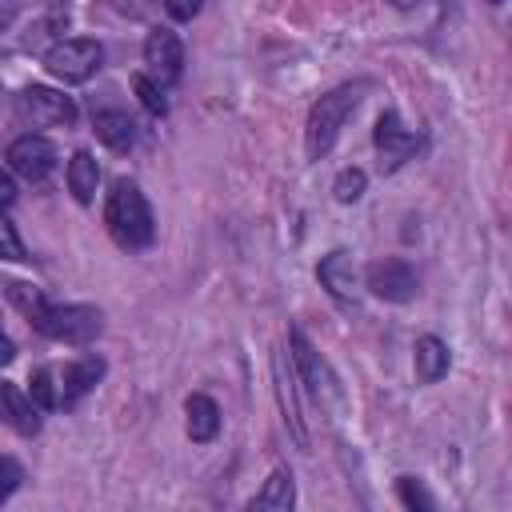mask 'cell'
I'll return each instance as SVG.
<instances>
[{"label":"cell","instance_id":"6da1fadb","mask_svg":"<svg viewBox=\"0 0 512 512\" xmlns=\"http://www.w3.org/2000/svg\"><path fill=\"white\" fill-rule=\"evenodd\" d=\"M104 224H108V236L120 248H148L152 236H156L152 204L144 200V192L132 180H116L112 184V192L104 200Z\"/></svg>","mask_w":512,"mask_h":512},{"label":"cell","instance_id":"7a4b0ae2","mask_svg":"<svg viewBox=\"0 0 512 512\" xmlns=\"http://www.w3.org/2000/svg\"><path fill=\"white\" fill-rule=\"evenodd\" d=\"M356 104H360V84H340V88H332L328 96H320L312 104L308 124H304V152H308V160H320V156L332 152V144H336L344 120L356 112Z\"/></svg>","mask_w":512,"mask_h":512},{"label":"cell","instance_id":"3957f363","mask_svg":"<svg viewBox=\"0 0 512 512\" xmlns=\"http://www.w3.org/2000/svg\"><path fill=\"white\" fill-rule=\"evenodd\" d=\"M100 308H88V304H48L44 316L32 324L36 332L52 336V340H64V344H88L100 336Z\"/></svg>","mask_w":512,"mask_h":512},{"label":"cell","instance_id":"277c9868","mask_svg":"<svg viewBox=\"0 0 512 512\" xmlns=\"http://www.w3.org/2000/svg\"><path fill=\"white\" fill-rule=\"evenodd\" d=\"M100 60H104V48H100L96 40L72 36V40H60V44L48 48L44 68H48L56 80H64V84H84L88 76H96Z\"/></svg>","mask_w":512,"mask_h":512},{"label":"cell","instance_id":"5b68a950","mask_svg":"<svg viewBox=\"0 0 512 512\" xmlns=\"http://www.w3.org/2000/svg\"><path fill=\"white\" fill-rule=\"evenodd\" d=\"M52 168H56V148H52L48 136L28 132V136H16L8 144V172L12 176H20L28 184H40V180L52 176Z\"/></svg>","mask_w":512,"mask_h":512},{"label":"cell","instance_id":"8992f818","mask_svg":"<svg viewBox=\"0 0 512 512\" xmlns=\"http://www.w3.org/2000/svg\"><path fill=\"white\" fill-rule=\"evenodd\" d=\"M20 112L32 120V124H40V128H52V124H76V104H72V96H64V92H56V88H40V84H32V88H24L20 92Z\"/></svg>","mask_w":512,"mask_h":512},{"label":"cell","instance_id":"52a82bcc","mask_svg":"<svg viewBox=\"0 0 512 512\" xmlns=\"http://www.w3.org/2000/svg\"><path fill=\"white\" fill-rule=\"evenodd\" d=\"M368 288H372V296H380L388 304H404L416 296V272L408 260L388 256V260L368 264Z\"/></svg>","mask_w":512,"mask_h":512},{"label":"cell","instance_id":"ba28073f","mask_svg":"<svg viewBox=\"0 0 512 512\" xmlns=\"http://www.w3.org/2000/svg\"><path fill=\"white\" fill-rule=\"evenodd\" d=\"M288 348H292V368H296V376L308 384V392H312L316 400H328V396L336 392V380H332L328 364L320 360V352L308 344V336H304L300 328L288 332Z\"/></svg>","mask_w":512,"mask_h":512},{"label":"cell","instance_id":"9c48e42d","mask_svg":"<svg viewBox=\"0 0 512 512\" xmlns=\"http://www.w3.org/2000/svg\"><path fill=\"white\" fill-rule=\"evenodd\" d=\"M144 64L152 68V76L160 84L180 80V72H184V44H180V36L172 28H152L148 40H144Z\"/></svg>","mask_w":512,"mask_h":512},{"label":"cell","instance_id":"30bf717a","mask_svg":"<svg viewBox=\"0 0 512 512\" xmlns=\"http://www.w3.org/2000/svg\"><path fill=\"white\" fill-rule=\"evenodd\" d=\"M100 376H104V360L100 356H80V360L64 364V372H60V404L72 408L76 400H84L100 384Z\"/></svg>","mask_w":512,"mask_h":512},{"label":"cell","instance_id":"8fae6325","mask_svg":"<svg viewBox=\"0 0 512 512\" xmlns=\"http://www.w3.org/2000/svg\"><path fill=\"white\" fill-rule=\"evenodd\" d=\"M276 392H280V408H284V420H288L296 444L308 448V424H304V408H300V396H296V368L284 364V356L276 360Z\"/></svg>","mask_w":512,"mask_h":512},{"label":"cell","instance_id":"7c38bea8","mask_svg":"<svg viewBox=\"0 0 512 512\" xmlns=\"http://www.w3.org/2000/svg\"><path fill=\"white\" fill-rule=\"evenodd\" d=\"M320 284L336 296V300H356V284H360V276H356V264H352V256L348 252H328L324 260H320Z\"/></svg>","mask_w":512,"mask_h":512},{"label":"cell","instance_id":"4fadbf2b","mask_svg":"<svg viewBox=\"0 0 512 512\" xmlns=\"http://www.w3.org/2000/svg\"><path fill=\"white\" fill-rule=\"evenodd\" d=\"M372 140H376V148H380L392 164H400V160L416 148V132H412V128H404V120H400L396 112H384V116L376 120Z\"/></svg>","mask_w":512,"mask_h":512},{"label":"cell","instance_id":"5bb4252c","mask_svg":"<svg viewBox=\"0 0 512 512\" xmlns=\"http://www.w3.org/2000/svg\"><path fill=\"white\" fill-rule=\"evenodd\" d=\"M92 128H96V140H100L104 148H112V152H128V148L136 144V124H132V116L120 112V108L96 112Z\"/></svg>","mask_w":512,"mask_h":512},{"label":"cell","instance_id":"9a60e30c","mask_svg":"<svg viewBox=\"0 0 512 512\" xmlns=\"http://www.w3.org/2000/svg\"><path fill=\"white\" fill-rule=\"evenodd\" d=\"M0 416L20 432V436H36L40 432V416L32 396H24L16 384H0Z\"/></svg>","mask_w":512,"mask_h":512},{"label":"cell","instance_id":"2e32d148","mask_svg":"<svg viewBox=\"0 0 512 512\" xmlns=\"http://www.w3.org/2000/svg\"><path fill=\"white\" fill-rule=\"evenodd\" d=\"M184 416H188V436L196 444H208L216 432H220V404L204 392H192L184 400Z\"/></svg>","mask_w":512,"mask_h":512},{"label":"cell","instance_id":"e0dca14e","mask_svg":"<svg viewBox=\"0 0 512 512\" xmlns=\"http://www.w3.org/2000/svg\"><path fill=\"white\" fill-rule=\"evenodd\" d=\"M292 504H296V484H292L288 468H276L264 480V488L252 496V508H260V512H288Z\"/></svg>","mask_w":512,"mask_h":512},{"label":"cell","instance_id":"ac0fdd59","mask_svg":"<svg viewBox=\"0 0 512 512\" xmlns=\"http://www.w3.org/2000/svg\"><path fill=\"white\" fill-rule=\"evenodd\" d=\"M96 184H100V164L92 152H76L68 160V192L80 200V204H92L96 200Z\"/></svg>","mask_w":512,"mask_h":512},{"label":"cell","instance_id":"d6986e66","mask_svg":"<svg viewBox=\"0 0 512 512\" xmlns=\"http://www.w3.org/2000/svg\"><path fill=\"white\" fill-rule=\"evenodd\" d=\"M452 356H448V344L440 336H420L416 340V376L424 384H436L444 372H448Z\"/></svg>","mask_w":512,"mask_h":512},{"label":"cell","instance_id":"ffe728a7","mask_svg":"<svg viewBox=\"0 0 512 512\" xmlns=\"http://www.w3.org/2000/svg\"><path fill=\"white\" fill-rule=\"evenodd\" d=\"M8 300L28 316V324H36V320L44 316V308H48L44 292H40V288H32V284H20V280H12V284H8Z\"/></svg>","mask_w":512,"mask_h":512},{"label":"cell","instance_id":"44dd1931","mask_svg":"<svg viewBox=\"0 0 512 512\" xmlns=\"http://www.w3.org/2000/svg\"><path fill=\"white\" fill-rule=\"evenodd\" d=\"M132 92L140 96V104H144L152 116H164V112H168V96H164V84H160L156 76L136 72V76H132Z\"/></svg>","mask_w":512,"mask_h":512},{"label":"cell","instance_id":"7402d4cb","mask_svg":"<svg viewBox=\"0 0 512 512\" xmlns=\"http://www.w3.org/2000/svg\"><path fill=\"white\" fill-rule=\"evenodd\" d=\"M28 396H32V404H36L40 412H52V408L60 404V392H56V380H52L48 368H36V372H32V380H28Z\"/></svg>","mask_w":512,"mask_h":512},{"label":"cell","instance_id":"603a6c76","mask_svg":"<svg viewBox=\"0 0 512 512\" xmlns=\"http://www.w3.org/2000/svg\"><path fill=\"white\" fill-rule=\"evenodd\" d=\"M364 184H368V176H364L360 168H344V172L336 176L332 192H336V200H340V204H352V200H360V196H364Z\"/></svg>","mask_w":512,"mask_h":512},{"label":"cell","instance_id":"cb8c5ba5","mask_svg":"<svg viewBox=\"0 0 512 512\" xmlns=\"http://www.w3.org/2000/svg\"><path fill=\"white\" fill-rule=\"evenodd\" d=\"M0 260H28L24 252V240L16 236V224L0 212Z\"/></svg>","mask_w":512,"mask_h":512},{"label":"cell","instance_id":"d4e9b609","mask_svg":"<svg viewBox=\"0 0 512 512\" xmlns=\"http://www.w3.org/2000/svg\"><path fill=\"white\" fill-rule=\"evenodd\" d=\"M396 492H400V500H404L408 508H420V512H428V508H432V496H428L412 476H400V480H396Z\"/></svg>","mask_w":512,"mask_h":512},{"label":"cell","instance_id":"484cf974","mask_svg":"<svg viewBox=\"0 0 512 512\" xmlns=\"http://www.w3.org/2000/svg\"><path fill=\"white\" fill-rule=\"evenodd\" d=\"M20 480H24V468L12 456H0V504L20 488Z\"/></svg>","mask_w":512,"mask_h":512},{"label":"cell","instance_id":"4316f807","mask_svg":"<svg viewBox=\"0 0 512 512\" xmlns=\"http://www.w3.org/2000/svg\"><path fill=\"white\" fill-rule=\"evenodd\" d=\"M200 4H204V0H164V8H168L172 20H192V16L200 12Z\"/></svg>","mask_w":512,"mask_h":512},{"label":"cell","instance_id":"83f0119b","mask_svg":"<svg viewBox=\"0 0 512 512\" xmlns=\"http://www.w3.org/2000/svg\"><path fill=\"white\" fill-rule=\"evenodd\" d=\"M16 200V180L8 168H0V204H12Z\"/></svg>","mask_w":512,"mask_h":512},{"label":"cell","instance_id":"f1b7e54d","mask_svg":"<svg viewBox=\"0 0 512 512\" xmlns=\"http://www.w3.org/2000/svg\"><path fill=\"white\" fill-rule=\"evenodd\" d=\"M12 360H16V344H12V336L0 324V364H12Z\"/></svg>","mask_w":512,"mask_h":512},{"label":"cell","instance_id":"f546056e","mask_svg":"<svg viewBox=\"0 0 512 512\" xmlns=\"http://www.w3.org/2000/svg\"><path fill=\"white\" fill-rule=\"evenodd\" d=\"M492 4H504V0H492Z\"/></svg>","mask_w":512,"mask_h":512}]
</instances>
